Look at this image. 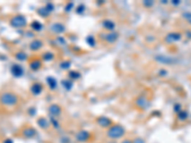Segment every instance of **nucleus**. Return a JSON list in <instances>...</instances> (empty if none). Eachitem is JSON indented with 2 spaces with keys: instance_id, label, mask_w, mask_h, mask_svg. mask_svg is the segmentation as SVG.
I'll list each match as a JSON object with an SVG mask.
<instances>
[{
  "instance_id": "1",
  "label": "nucleus",
  "mask_w": 191,
  "mask_h": 143,
  "mask_svg": "<svg viewBox=\"0 0 191 143\" xmlns=\"http://www.w3.org/2000/svg\"><path fill=\"white\" fill-rule=\"evenodd\" d=\"M19 97L14 92H3L0 93V104L4 107H14L18 104Z\"/></svg>"
},
{
  "instance_id": "2",
  "label": "nucleus",
  "mask_w": 191,
  "mask_h": 143,
  "mask_svg": "<svg viewBox=\"0 0 191 143\" xmlns=\"http://www.w3.org/2000/svg\"><path fill=\"white\" fill-rule=\"evenodd\" d=\"M125 135V129L120 124H114L111 127L108 128L107 131V136L111 140H116L121 138Z\"/></svg>"
},
{
  "instance_id": "3",
  "label": "nucleus",
  "mask_w": 191,
  "mask_h": 143,
  "mask_svg": "<svg viewBox=\"0 0 191 143\" xmlns=\"http://www.w3.org/2000/svg\"><path fill=\"white\" fill-rule=\"evenodd\" d=\"M28 24V21L27 18L25 17L24 15L22 14H16L14 15L12 18L10 20V25L13 27V28L15 29H21V28H24L26 27Z\"/></svg>"
},
{
  "instance_id": "4",
  "label": "nucleus",
  "mask_w": 191,
  "mask_h": 143,
  "mask_svg": "<svg viewBox=\"0 0 191 143\" xmlns=\"http://www.w3.org/2000/svg\"><path fill=\"white\" fill-rule=\"evenodd\" d=\"M90 137H91V134L89 133L88 131L86 130H80L78 131L77 135H76V139L78 141V142H87Z\"/></svg>"
},
{
  "instance_id": "5",
  "label": "nucleus",
  "mask_w": 191,
  "mask_h": 143,
  "mask_svg": "<svg viewBox=\"0 0 191 143\" xmlns=\"http://www.w3.org/2000/svg\"><path fill=\"white\" fill-rule=\"evenodd\" d=\"M11 74H12L14 78H21L24 74V70L21 65L15 63L12 65V67H11Z\"/></svg>"
},
{
  "instance_id": "6",
  "label": "nucleus",
  "mask_w": 191,
  "mask_h": 143,
  "mask_svg": "<svg viewBox=\"0 0 191 143\" xmlns=\"http://www.w3.org/2000/svg\"><path fill=\"white\" fill-rule=\"evenodd\" d=\"M36 130L35 128L31 127V126H27L23 130L21 131V135L22 136L26 137V138H33L36 135Z\"/></svg>"
},
{
  "instance_id": "7",
  "label": "nucleus",
  "mask_w": 191,
  "mask_h": 143,
  "mask_svg": "<svg viewBox=\"0 0 191 143\" xmlns=\"http://www.w3.org/2000/svg\"><path fill=\"white\" fill-rule=\"evenodd\" d=\"M97 123L99 126H100L102 128H109L112 125V120L107 117H99L97 118Z\"/></svg>"
},
{
  "instance_id": "8",
  "label": "nucleus",
  "mask_w": 191,
  "mask_h": 143,
  "mask_svg": "<svg viewBox=\"0 0 191 143\" xmlns=\"http://www.w3.org/2000/svg\"><path fill=\"white\" fill-rule=\"evenodd\" d=\"M61 113H62V109H61V107L58 105V104H52V105L49 107V114H51L52 117L57 118L61 114Z\"/></svg>"
},
{
  "instance_id": "9",
  "label": "nucleus",
  "mask_w": 191,
  "mask_h": 143,
  "mask_svg": "<svg viewBox=\"0 0 191 143\" xmlns=\"http://www.w3.org/2000/svg\"><path fill=\"white\" fill-rule=\"evenodd\" d=\"M51 30L55 34H62V32H65L66 28L62 23H54L51 27Z\"/></svg>"
},
{
  "instance_id": "10",
  "label": "nucleus",
  "mask_w": 191,
  "mask_h": 143,
  "mask_svg": "<svg viewBox=\"0 0 191 143\" xmlns=\"http://www.w3.org/2000/svg\"><path fill=\"white\" fill-rule=\"evenodd\" d=\"M37 124L42 130H47L50 127V125H51V122L45 117H39L37 119Z\"/></svg>"
},
{
  "instance_id": "11",
  "label": "nucleus",
  "mask_w": 191,
  "mask_h": 143,
  "mask_svg": "<svg viewBox=\"0 0 191 143\" xmlns=\"http://www.w3.org/2000/svg\"><path fill=\"white\" fill-rule=\"evenodd\" d=\"M117 37H119V35H117V32H109L107 35L105 36V40L107 41L108 43H114L117 41Z\"/></svg>"
},
{
  "instance_id": "12",
  "label": "nucleus",
  "mask_w": 191,
  "mask_h": 143,
  "mask_svg": "<svg viewBox=\"0 0 191 143\" xmlns=\"http://www.w3.org/2000/svg\"><path fill=\"white\" fill-rule=\"evenodd\" d=\"M42 90H43V87L40 83H33L31 87V92L33 95H35V96L40 95Z\"/></svg>"
},
{
  "instance_id": "13",
  "label": "nucleus",
  "mask_w": 191,
  "mask_h": 143,
  "mask_svg": "<svg viewBox=\"0 0 191 143\" xmlns=\"http://www.w3.org/2000/svg\"><path fill=\"white\" fill-rule=\"evenodd\" d=\"M181 35L179 34V32H171L167 36H166V41L167 42H175V41H179L181 40Z\"/></svg>"
},
{
  "instance_id": "14",
  "label": "nucleus",
  "mask_w": 191,
  "mask_h": 143,
  "mask_svg": "<svg viewBox=\"0 0 191 143\" xmlns=\"http://www.w3.org/2000/svg\"><path fill=\"white\" fill-rule=\"evenodd\" d=\"M43 45V43L41 40H39V39H35V40H33L30 44V49L32 51H38L39 49H40Z\"/></svg>"
},
{
  "instance_id": "15",
  "label": "nucleus",
  "mask_w": 191,
  "mask_h": 143,
  "mask_svg": "<svg viewBox=\"0 0 191 143\" xmlns=\"http://www.w3.org/2000/svg\"><path fill=\"white\" fill-rule=\"evenodd\" d=\"M102 26H103L104 29L108 30V31H110V32H113L114 29H115V27H116V25H115L114 22L111 21V20H109V19L104 20V21L102 22Z\"/></svg>"
},
{
  "instance_id": "16",
  "label": "nucleus",
  "mask_w": 191,
  "mask_h": 143,
  "mask_svg": "<svg viewBox=\"0 0 191 143\" xmlns=\"http://www.w3.org/2000/svg\"><path fill=\"white\" fill-rule=\"evenodd\" d=\"M41 66H42V62H41V60H39V59H33L32 62H30V68L33 70V71H37L41 68Z\"/></svg>"
},
{
  "instance_id": "17",
  "label": "nucleus",
  "mask_w": 191,
  "mask_h": 143,
  "mask_svg": "<svg viewBox=\"0 0 191 143\" xmlns=\"http://www.w3.org/2000/svg\"><path fill=\"white\" fill-rule=\"evenodd\" d=\"M47 82H48L49 87L51 88L52 90L55 89V88L58 87V81L55 80V78H53V76H49V78H47Z\"/></svg>"
},
{
  "instance_id": "18",
  "label": "nucleus",
  "mask_w": 191,
  "mask_h": 143,
  "mask_svg": "<svg viewBox=\"0 0 191 143\" xmlns=\"http://www.w3.org/2000/svg\"><path fill=\"white\" fill-rule=\"evenodd\" d=\"M14 57H15L16 60H18V61H25V60L28 58L27 54L24 52H18V53H16L14 54Z\"/></svg>"
},
{
  "instance_id": "19",
  "label": "nucleus",
  "mask_w": 191,
  "mask_h": 143,
  "mask_svg": "<svg viewBox=\"0 0 191 143\" xmlns=\"http://www.w3.org/2000/svg\"><path fill=\"white\" fill-rule=\"evenodd\" d=\"M31 27H32L33 30H35L36 32H39V31L42 29L43 25L40 23V22H38V21H33V23L31 24Z\"/></svg>"
},
{
  "instance_id": "20",
  "label": "nucleus",
  "mask_w": 191,
  "mask_h": 143,
  "mask_svg": "<svg viewBox=\"0 0 191 143\" xmlns=\"http://www.w3.org/2000/svg\"><path fill=\"white\" fill-rule=\"evenodd\" d=\"M188 117V114L187 112H185V111H181V112H179L178 114V118L179 120H181V121H183V120H185Z\"/></svg>"
},
{
  "instance_id": "21",
  "label": "nucleus",
  "mask_w": 191,
  "mask_h": 143,
  "mask_svg": "<svg viewBox=\"0 0 191 143\" xmlns=\"http://www.w3.org/2000/svg\"><path fill=\"white\" fill-rule=\"evenodd\" d=\"M42 58L45 60V61H49V60H52L54 58V53H45L43 54Z\"/></svg>"
},
{
  "instance_id": "22",
  "label": "nucleus",
  "mask_w": 191,
  "mask_h": 143,
  "mask_svg": "<svg viewBox=\"0 0 191 143\" xmlns=\"http://www.w3.org/2000/svg\"><path fill=\"white\" fill-rule=\"evenodd\" d=\"M62 84H63V87L66 88L67 90H70L71 88L73 87V82L68 80V79H66V80H63L62 81Z\"/></svg>"
},
{
  "instance_id": "23",
  "label": "nucleus",
  "mask_w": 191,
  "mask_h": 143,
  "mask_svg": "<svg viewBox=\"0 0 191 143\" xmlns=\"http://www.w3.org/2000/svg\"><path fill=\"white\" fill-rule=\"evenodd\" d=\"M50 122H51V125L55 129H58L60 127V124H59V122L58 121V120L55 119V117H52L51 120H50Z\"/></svg>"
},
{
  "instance_id": "24",
  "label": "nucleus",
  "mask_w": 191,
  "mask_h": 143,
  "mask_svg": "<svg viewBox=\"0 0 191 143\" xmlns=\"http://www.w3.org/2000/svg\"><path fill=\"white\" fill-rule=\"evenodd\" d=\"M38 14H40L41 15H43L44 17H47V15L50 14V12H49V11L46 9V7H45V8H41V9H39V10H38Z\"/></svg>"
},
{
  "instance_id": "25",
  "label": "nucleus",
  "mask_w": 191,
  "mask_h": 143,
  "mask_svg": "<svg viewBox=\"0 0 191 143\" xmlns=\"http://www.w3.org/2000/svg\"><path fill=\"white\" fill-rule=\"evenodd\" d=\"M69 75H70V76H72L71 78H74V79H77V78H80V73H77V72H76V71L71 72V73L69 74Z\"/></svg>"
},
{
  "instance_id": "26",
  "label": "nucleus",
  "mask_w": 191,
  "mask_h": 143,
  "mask_svg": "<svg viewBox=\"0 0 191 143\" xmlns=\"http://www.w3.org/2000/svg\"><path fill=\"white\" fill-rule=\"evenodd\" d=\"M183 18L186 20L189 24H191V13L190 12H187V13H184L183 14Z\"/></svg>"
},
{
  "instance_id": "27",
  "label": "nucleus",
  "mask_w": 191,
  "mask_h": 143,
  "mask_svg": "<svg viewBox=\"0 0 191 143\" xmlns=\"http://www.w3.org/2000/svg\"><path fill=\"white\" fill-rule=\"evenodd\" d=\"M132 143H145V140L143 138H142V137H137V138H135Z\"/></svg>"
},
{
  "instance_id": "28",
  "label": "nucleus",
  "mask_w": 191,
  "mask_h": 143,
  "mask_svg": "<svg viewBox=\"0 0 191 143\" xmlns=\"http://www.w3.org/2000/svg\"><path fill=\"white\" fill-rule=\"evenodd\" d=\"M87 43L89 44L90 46H94L95 39H94L93 37H88V38H87Z\"/></svg>"
},
{
  "instance_id": "29",
  "label": "nucleus",
  "mask_w": 191,
  "mask_h": 143,
  "mask_svg": "<svg viewBox=\"0 0 191 143\" xmlns=\"http://www.w3.org/2000/svg\"><path fill=\"white\" fill-rule=\"evenodd\" d=\"M3 143H14V141L11 139V138H6V139L3 141Z\"/></svg>"
},
{
  "instance_id": "30",
  "label": "nucleus",
  "mask_w": 191,
  "mask_h": 143,
  "mask_svg": "<svg viewBox=\"0 0 191 143\" xmlns=\"http://www.w3.org/2000/svg\"><path fill=\"white\" fill-rule=\"evenodd\" d=\"M121 143H132V141L130 139H124Z\"/></svg>"
},
{
  "instance_id": "31",
  "label": "nucleus",
  "mask_w": 191,
  "mask_h": 143,
  "mask_svg": "<svg viewBox=\"0 0 191 143\" xmlns=\"http://www.w3.org/2000/svg\"><path fill=\"white\" fill-rule=\"evenodd\" d=\"M180 3H181L180 1H175V2H173V4H175V5H178V4H180Z\"/></svg>"
},
{
  "instance_id": "32",
  "label": "nucleus",
  "mask_w": 191,
  "mask_h": 143,
  "mask_svg": "<svg viewBox=\"0 0 191 143\" xmlns=\"http://www.w3.org/2000/svg\"><path fill=\"white\" fill-rule=\"evenodd\" d=\"M108 143H117L116 141H114V140H111L110 142H108Z\"/></svg>"
}]
</instances>
